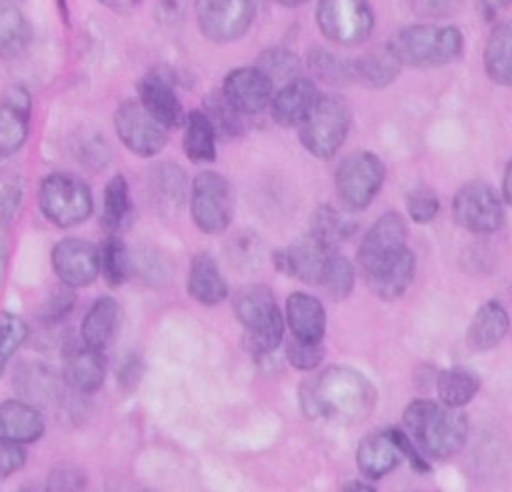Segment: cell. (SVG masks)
Segmentation results:
<instances>
[{"instance_id":"cell-1","label":"cell","mask_w":512,"mask_h":492,"mask_svg":"<svg viewBox=\"0 0 512 492\" xmlns=\"http://www.w3.org/2000/svg\"><path fill=\"white\" fill-rule=\"evenodd\" d=\"M300 400L310 416L348 426L364 420L372 412L376 390L360 372L332 366L302 390Z\"/></svg>"},{"instance_id":"cell-2","label":"cell","mask_w":512,"mask_h":492,"mask_svg":"<svg viewBox=\"0 0 512 492\" xmlns=\"http://www.w3.org/2000/svg\"><path fill=\"white\" fill-rule=\"evenodd\" d=\"M410 440L430 458L446 460L458 454L468 436V422L458 408L432 400H414L404 410Z\"/></svg>"},{"instance_id":"cell-3","label":"cell","mask_w":512,"mask_h":492,"mask_svg":"<svg viewBox=\"0 0 512 492\" xmlns=\"http://www.w3.org/2000/svg\"><path fill=\"white\" fill-rule=\"evenodd\" d=\"M402 66H444L462 54L464 38L456 26L412 24L400 28L388 42Z\"/></svg>"},{"instance_id":"cell-4","label":"cell","mask_w":512,"mask_h":492,"mask_svg":"<svg viewBox=\"0 0 512 492\" xmlns=\"http://www.w3.org/2000/svg\"><path fill=\"white\" fill-rule=\"evenodd\" d=\"M240 324L248 330V348L258 354L276 350L284 336V318L268 286L248 284L232 298Z\"/></svg>"},{"instance_id":"cell-5","label":"cell","mask_w":512,"mask_h":492,"mask_svg":"<svg viewBox=\"0 0 512 492\" xmlns=\"http://www.w3.org/2000/svg\"><path fill=\"white\" fill-rule=\"evenodd\" d=\"M350 128V110L336 94H320L298 124L302 146L316 158H330L344 144Z\"/></svg>"},{"instance_id":"cell-6","label":"cell","mask_w":512,"mask_h":492,"mask_svg":"<svg viewBox=\"0 0 512 492\" xmlns=\"http://www.w3.org/2000/svg\"><path fill=\"white\" fill-rule=\"evenodd\" d=\"M38 206L42 214L60 228H72L88 220L92 194L84 180L68 174H50L38 186Z\"/></svg>"},{"instance_id":"cell-7","label":"cell","mask_w":512,"mask_h":492,"mask_svg":"<svg viewBox=\"0 0 512 492\" xmlns=\"http://www.w3.org/2000/svg\"><path fill=\"white\" fill-rule=\"evenodd\" d=\"M406 250L408 246L404 218L398 212L382 214L364 234L358 252V264L366 282L394 266Z\"/></svg>"},{"instance_id":"cell-8","label":"cell","mask_w":512,"mask_h":492,"mask_svg":"<svg viewBox=\"0 0 512 492\" xmlns=\"http://www.w3.org/2000/svg\"><path fill=\"white\" fill-rule=\"evenodd\" d=\"M316 24L330 42L356 46L370 36L374 12L368 0H320Z\"/></svg>"},{"instance_id":"cell-9","label":"cell","mask_w":512,"mask_h":492,"mask_svg":"<svg viewBox=\"0 0 512 492\" xmlns=\"http://www.w3.org/2000/svg\"><path fill=\"white\" fill-rule=\"evenodd\" d=\"M382 182L384 164L368 150L348 154L336 170L338 198L352 210L366 208L380 192Z\"/></svg>"},{"instance_id":"cell-10","label":"cell","mask_w":512,"mask_h":492,"mask_svg":"<svg viewBox=\"0 0 512 492\" xmlns=\"http://www.w3.org/2000/svg\"><path fill=\"white\" fill-rule=\"evenodd\" d=\"M232 188L230 182L212 170L200 172L192 182L190 212L194 224L206 234H220L232 218Z\"/></svg>"},{"instance_id":"cell-11","label":"cell","mask_w":512,"mask_h":492,"mask_svg":"<svg viewBox=\"0 0 512 492\" xmlns=\"http://www.w3.org/2000/svg\"><path fill=\"white\" fill-rule=\"evenodd\" d=\"M200 32L216 42L226 44L238 40L252 24L254 0H194Z\"/></svg>"},{"instance_id":"cell-12","label":"cell","mask_w":512,"mask_h":492,"mask_svg":"<svg viewBox=\"0 0 512 492\" xmlns=\"http://www.w3.org/2000/svg\"><path fill=\"white\" fill-rule=\"evenodd\" d=\"M114 128L120 142L136 156L150 158L158 154L168 140V128L160 124L140 100H126L114 112Z\"/></svg>"},{"instance_id":"cell-13","label":"cell","mask_w":512,"mask_h":492,"mask_svg":"<svg viewBox=\"0 0 512 492\" xmlns=\"http://www.w3.org/2000/svg\"><path fill=\"white\" fill-rule=\"evenodd\" d=\"M452 216L462 228L478 234L494 232L504 222L502 202L486 182L464 184L452 200Z\"/></svg>"},{"instance_id":"cell-14","label":"cell","mask_w":512,"mask_h":492,"mask_svg":"<svg viewBox=\"0 0 512 492\" xmlns=\"http://www.w3.org/2000/svg\"><path fill=\"white\" fill-rule=\"evenodd\" d=\"M52 266L66 286H88L100 272V250L88 240L64 238L52 250Z\"/></svg>"},{"instance_id":"cell-15","label":"cell","mask_w":512,"mask_h":492,"mask_svg":"<svg viewBox=\"0 0 512 492\" xmlns=\"http://www.w3.org/2000/svg\"><path fill=\"white\" fill-rule=\"evenodd\" d=\"M272 90V80L258 66L234 68L222 84V96L242 116L262 112L272 100Z\"/></svg>"},{"instance_id":"cell-16","label":"cell","mask_w":512,"mask_h":492,"mask_svg":"<svg viewBox=\"0 0 512 492\" xmlns=\"http://www.w3.org/2000/svg\"><path fill=\"white\" fill-rule=\"evenodd\" d=\"M32 98L20 84L8 86L0 96V160L16 154L28 138Z\"/></svg>"},{"instance_id":"cell-17","label":"cell","mask_w":512,"mask_h":492,"mask_svg":"<svg viewBox=\"0 0 512 492\" xmlns=\"http://www.w3.org/2000/svg\"><path fill=\"white\" fill-rule=\"evenodd\" d=\"M332 252L334 250L320 242L316 236L306 234L292 242L288 248L278 250L274 254V262L278 270L296 276L306 284H318L326 260Z\"/></svg>"},{"instance_id":"cell-18","label":"cell","mask_w":512,"mask_h":492,"mask_svg":"<svg viewBox=\"0 0 512 492\" xmlns=\"http://www.w3.org/2000/svg\"><path fill=\"white\" fill-rule=\"evenodd\" d=\"M106 378V360L102 350L84 342L68 344L62 352V380L76 392H94Z\"/></svg>"},{"instance_id":"cell-19","label":"cell","mask_w":512,"mask_h":492,"mask_svg":"<svg viewBox=\"0 0 512 492\" xmlns=\"http://www.w3.org/2000/svg\"><path fill=\"white\" fill-rule=\"evenodd\" d=\"M320 92L308 78H292L282 84V88L270 100V112L280 126H298L302 118L310 112Z\"/></svg>"},{"instance_id":"cell-20","label":"cell","mask_w":512,"mask_h":492,"mask_svg":"<svg viewBox=\"0 0 512 492\" xmlns=\"http://www.w3.org/2000/svg\"><path fill=\"white\" fill-rule=\"evenodd\" d=\"M138 98L140 104L166 128H174L184 122L182 104L164 76L156 72L146 74L138 82Z\"/></svg>"},{"instance_id":"cell-21","label":"cell","mask_w":512,"mask_h":492,"mask_svg":"<svg viewBox=\"0 0 512 492\" xmlns=\"http://www.w3.org/2000/svg\"><path fill=\"white\" fill-rule=\"evenodd\" d=\"M150 200L158 212L172 216L184 204L186 198V174L174 162H160L150 168L148 174Z\"/></svg>"},{"instance_id":"cell-22","label":"cell","mask_w":512,"mask_h":492,"mask_svg":"<svg viewBox=\"0 0 512 492\" xmlns=\"http://www.w3.org/2000/svg\"><path fill=\"white\" fill-rule=\"evenodd\" d=\"M400 458H402V450H400L392 430L368 434L358 444V450H356L358 470L366 478H372V480L382 478L392 468H396Z\"/></svg>"},{"instance_id":"cell-23","label":"cell","mask_w":512,"mask_h":492,"mask_svg":"<svg viewBox=\"0 0 512 492\" xmlns=\"http://www.w3.org/2000/svg\"><path fill=\"white\" fill-rule=\"evenodd\" d=\"M42 414L28 402L4 400L0 404V438L16 444L36 442L44 434Z\"/></svg>"},{"instance_id":"cell-24","label":"cell","mask_w":512,"mask_h":492,"mask_svg":"<svg viewBox=\"0 0 512 492\" xmlns=\"http://www.w3.org/2000/svg\"><path fill=\"white\" fill-rule=\"evenodd\" d=\"M286 320L294 338L322 342L326 330V314L318 298L304 292H292L286 300Z\"/></svg>"},{"instance_id":"cell-25","label":"cell","mask_w":512,"mask_h":492,"mask_svg":"<svg viewBox=\"0 0 512 492\" xmlns=\"http://www.w3.org/2000/svg\"><path fill=\"white\" fill-rule=\"evenodd\" d=\"M186 286L188 294L204 306L220 304L228 296V284L216 260L206 252H200L192 258Z\"/></svg>"},{"instance_id":"cell-26","label":"cell","mask_w":512,"mask_h":492,"mask_svg":"<svg viewBox=\"0 0 512 492\" xmlns=\"http://www.w3.org/2000/svg\"><path fill=\"white\" fill-rule=\"evenodd\" d=\"M120 324V306L112 296H100L86 312L82 320V342L96 348L104 350Z\"/></svg>"},{"instance_id":"cell-27","label":"cell","mask_w":512,"mask_h":492,"mask_svg":"<svg viewBox=\"0 0 512 492\" xmlns=\"http://www.w3.org/2000/svg\"><path fill=\"white\" fill-rule=\"evenodd\" d=\"M484 70L500 86H512V18L498 22L484 44Z\"/></svg>"},{"instance_id":"cell-28","label":"cell","mask_w":512,"mask_h":492,"mask_svg":"<svg viewBox=\"0 0 512 492\" xmlns=\"http://www.w3.org/2000/svg\"><path fill=\"white\" fill-rule=\"evenodd\" d=\"M510 328L508 312L496 300H490L478 308L468 326V344L472 350H490L506 336Z\"/></svg>"},{"instance_id":"cell-29","label":"cell","mask_w":512,"mask_h":492,"mask_svg":"<svg viewBox=\"0 0 512 492\" xmlns=\"http://www.w3.org/2000/svg\"><path fill=\"white\" fill-rule=\"evenodd\" d=\"M400 66V60L388 44L378 46L352 62V80H358L368 88H384L398 76Z\"/></svg>"},{"instance_id":"cell-30","label":"cell","mask_w":512,"mask_h":492,"mask_svg":"<svg viewBox=\"0 0 512 492\" xmlns=\"http://www.w3.org/2000/svg\"><path fill=\"white\" fill-rule=\"evenodd\" d=\"M182 146L192 162H212L216 158V130L206 112L192 110L184 118Z\"/></svg>"},{"instance_id":"cell-31","label":"cell","mask_w":512,"mask_h":492,"mask_svg":"<svg viewBox=\"0 0 512 492\" xmlns=\"http://www.w3.org/2000/svg\"><path fill=\"white\" fill-rule=\"evenodd\" d=\"M32 30L12 0H0V58L18 56L30 42Z\"/></svg>"},{"instance_id":"cell-32","label":"cell","mask_w":512,"mask_h":492,"mask_svg":"<svg viewBox=\"0 0 512 492\" xmlns=\"http://www.w3.org/2000/svg\"><path fill=\"white\" fill-rule=\"evenodd\" d=\"M132 214L130 188L124 176H112L106 182L104 198H102V226L108 234L120 230Z\"/></svg>"},{"instance_id":"cell-33","label":"cell","mask_w":512,"mask_h":492,"mask_svg":"<svg viewBox=\"0 0 512 492\" xmlns=\"http://www.w3.org/2000/svg\"><path fill=\"white\" fill-rule=\"evenodd\" d=\"M436 388H438V396H440L442 404L460 408L476 396V392L480 388V380L472 370L448 368L438 374Z\"/></svg>"},{"instance_id":"cell-34","label":"cell","mask_w":512,"mask_h":492,"mask_svg":"<svg viewBox=\"0 0 512 492\" xmlns=\"http://www.w3.org/2000/svg\"><path fill=\"white\" fill-rule=\"evenodd\" d=\"M310 228H312L310 230L312 236H316L326 246L334 248L338 242H342L354 234L356 224L352 218H348L340 210H336L332 206H320L312 216Z\"/></svg>"},{"instance_id":"cell-35","label":"cell","mask_w":512,"mask_h":492,"mask_svg":"<svg viewBox=\"0 0 512 492\" xmlns=\"http://www.w3.org/2000/svg\"><path fill=\"white\" fill-rule=\"evenodd\" d=\"M414 270H416V258H414L412 250L408 248L404 252V256L394 266H390L386 272H382L380 276L370 280L368 286L372 288V292H376L384 300L398 298L410 286V282L414 278Z\"/></svg>"},{"instance_id":"cell-36","label":"cell","mask_w":512,"mask_h":492,"mask_svg":"<svg viewBox=\"0 0 512 492\" xmlns=\"http://www.w3.org/2000/svg\"><path fill=\"white\" fill-rule=\"evenodd\" d=\"M100 270L104 272L110 286H120L130 272V256L124 242L110 234L100 250Z\"/></svg>"},{"instance_id":"cell-37","label":"cell","mask_w":512,"mask_h":492,"mask_svg":"<svg viewBox=\"0 0 512 492\" xmlns=\"http://www.w3.org/2000/svg\"><path fill=\"white\" fill-rule=\"evenodd\" d=\"M318 284L324 286L330 296L346 298L354 286V266L344 256L332 252L326 260Z\"/></svg>"},{"instance_id":"cell-38","label":"cell","mask_w":512,"mask_h":492,"mask_svg":"<svg viewBox=\"0 0 512 492\" xmlns=\"http://www.w3.org/2000/svg\"><path fill=\"white\" fill-rule=\"evenodd\" d=\"M24 182L12 168H0V226H10L22 206Z\"/></svg>"},{"instance_id":"cell-39","label":"cell","mask_w":512,"mask_h":492,"mask_svg":"<svg viewBox=\"0 0 512 492\" xmlns=\"http://www.w3.org/2000/svg\"><path fill=\"white\" fill-rule=\"evenodd\" d=\"M258 68L272 80V84H286L298 74V58L286 48H270L258 58Z\"/></svg>"},{"instance_id":"cell-40","label":"cell","mask_w":512,"mask_h":492,"mask_svg":"<svg viewBox=\"0 0 512 492\" xmlns=\"http://www.w3.org/2000/svg\"><path fill=\"white\" fill-rule=\"evenodd\" d=\"M28 338V324L12 312H0V374L6 362Z\"/></svg>"},{"instance_id":"cell-41","label":"cell","mask_w":512,"mask_h":492,"mask_svg":"<svg viewBox=\"0 0 512 492\" xmlns=\"http://www.w3.org/2000/svg\"><path fill=\"white\" fill-rule=\"evenodd\" d=\"M206 106H208L206 116L210 118L216 134L218 132H226V134H236L238 132L242 114L234 106H230V102L222 96V92L208 98Z\"/></svg>"},{"instance_id":"cell-42","label":"cell","mask_w":512,"mask_h":492,"mask_svg":"<svg viewBox=\"0 0 512 492\" xmlns=\"http://www.w3.org/2000/svg\"><path fill=\"white\" fill-rule=\"evenodd\" d=\"M288 362L298 370H312L324 358L322 342H308L300 338H292L286 346Z\"/></svg>"},{"instance_id":"cell-43","label":"cell","mask_w":512,"mask_h":492,"mask_svg":"<svg viewBox=\"0 0 512 492\" xmlns=\"http://www.w3.org/2000/svg\"><path fill=\"white\" fill-rule=\"evenodd\" d=\"M406 206H408V214L414 222L426 224L436 216V212L440 208V202H438L436 194L430 188L418 186V188L408 192Z\"/></svg>"},{"instance_id":"cell-44","label":"cell","mask_w":512,"mask_h":492,"mask_svg":"<svg viewBox=\"0 0 512 492\" xmlns=\"http://www.w3.org/2000/svg\"><path fill=\"white\" fill-rule=\"evenodd\" d=\"M316 74L328 82H346L352 80V62H344L332 54L318 50L310 60Z\"/></svg>"},{"instance_id":"cell-45","label":"cell","mask_w":512,"mask_h":492,"mask_svg":"<svg viewBox=\"0 0 512 492\" xmlns=\"http://www.w3.org/2000/svg\"><path fill=\"white\" fill-rule=\"evenodd\" d=\"M414 14L422 18H448L454 16L464 0H408Z\"/></svg>"},{"instance_id":"cell-46","label":"cell","mask_w":512,"mask_h":492,"mask_svg":"<svg viewBox=\"0 0 512 492\" xmlns=\"http://www.w3.org/2000/svg\"><path fill=\"white\" fill-rule=\"evenodd\" d=\"M26 462V452L22 444L8 442L0 438V480L8 478L16 470H20Z\"/></svg>"},{"instance_id":"cell-47","label":"cell","mask_w":512,"mask_h":492,"mask_svg":"<svg viewBox=\"0 0 512 492\" xmlns=\"http://www.w3.org/2000/svg\"><path fill=\"white\" fill-rule=\"evenodd\" d=\"M46 484H48L50 490H80V488H84L86 480H84L80 470L70 468V466H62V468H56L50 474Z\"/></svg>"},{"instance_id":"cell-48","label":"cell","mask_w":512,"mask_h":492,"mask_svg":"<svg viewBox=\"0 0 512 492\" xmlns=\"http://www.w3.org/2000/svg\"><path fill=\"white\" fill-rule=\"evenodd\" d=\"M74 304V294L68 292V290H56L48 300H46V306L42 310V314L48 318V320H56V318H62L66 316V312L72 308Z\"/></svg>"},{"instance_id":"cell-49","label":"cell","mask_w":512,"mask_h":492,"mask_svg":"<svg viewBox=\"0 0 512 492\" xmlns=\"http://www.w3.org/2000/svg\"><path fill=\"white\" fill-rule=\"evenodd\" d=\"M480 2V10L484 14V18H494L502 8H506L512 0H478Z\"/></svg>"},{"instance_id":"cell-50","label":"cell","mask_w":512,"mask_h":492,"mask_svg":"<svg viewBox=\"0 0 512 492\" xmlns=\"http://www.w3.org/2000/svg\"><path fill=\"white\" fill-rule=\"evenodd\" d=\"M98 2L104 4L106 8L116 10V12H126V10L136 8V4H138L140 0H98Z\"/></svg>"},{"instance_id":"cell-51","label":"cell","mask_w":512,"mask_h":492,"mask_svg":"<svg viewBox=\"0 0 512 492\" xmlns=\"http://www.w3.org/2000/svg\"><path fill=\"white\" fill-rule=\"evenodd\" d=\"M502 192H504V200L508 204H512V158L504 170V178H502Z\"/></svg>"},{"instance_id":"cell-52","label":"cell","mask_w":512,"mask_h":492,"mask_svg":"<svg viewBox=\"0 0 512 492\" xmlns=\"http://www.w3.org/2000/svg\"><path fill=\"white\" fill-rule=\"evenodd\" d=\"M6 254H8V250H6V242H4V238L0 236V282H2L4 268H6Z\"/></svg>"},{"instance_id":"cell-53","label":"cell","mask_w":512,"mask_h":492,"mask_svg":"<svg viewBox=\"0 0 512 492\" xmlns=\"http://www.w3.org/2000/svg\"><path fill=\"white\" fill-rule=\"evenodd\" d=\"M282 6H286V8H296V6H302L304 2H308V0H278Z\"/></svg>"},{"instance_id":"cell-54","label":"cell","mask_w":512,"mask_h":492,"mask_svg":"<svg viewBox=\"0 0 512 492\" xmlns=\"http://www.w3.org/2000/svg\"><path fill=\"white\" fill-rule=\"evenodd\" d=\"M346 490H372V486L362 484V482H352V484L346 486Z\"/></svg>"}]
</instances>
